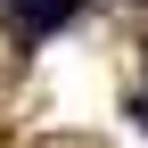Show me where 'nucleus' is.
I'll use <instances>...</instances> for the list:
<instances>
[{"mask_svg":"<svg viewBox=\"0 0 148 148\" xmlns=\"http://www.w3.org/2000/svg\"><path fill=\"white\" fill-rule=\"evenodd\" d=\"M66 16H74V0H16V33H25V41L33 33H58Z\"/></svg>","mask_w":148,"mask_h":148,"instance_id":"nucleus-1","label":"nucleus"},{"mask_svg":"<svg viewBox=\"0 0 148 148\" xmlns=\"http://www.w3.org/2000/svg\"><path fill=\"white\" fill-rule=\"evenodd\" d=\"M132 115H140V123H148V107H132Z\"/></svg>","mask_w":148,"mask_h":148,"instance_id":"nucleus-2","label":"nucleus"}]
</instances>
